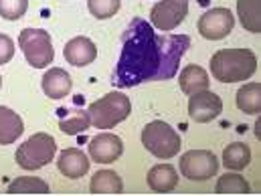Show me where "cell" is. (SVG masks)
Wrapping results in <instances>:
<instances>
[{
    "mask_svg": "<svg viewBox=\"0 0 261 196\" xmlns=\"http://www.w3.org/2000/svg\"><path fill=\"white\" fill-rule=\"evenodd\" d=\"M132 111L130 97H126L120 91H112L103 97H99L97 101H93L87 109L91 124L97 130H112L114 126H118L120 122H124Z\"/></svg>",
    "mask_w": 261,
    "mask_h": 196,
    "instance_id": "obj_3",
    "label": "cell"
},
{
    "mask_svg": "<svg viewBox=\"0 0 261 196\" xmlns=\"http://www.w3.org/2000/svg\"><path fill=\"white\" fill-rule=\"evenodd\" d=\"M189 14V0H160L150 10V24L158 31H174Z\"/></svg>",
    "mask_w": 261,
    "mask_h": 196,
    "instance_id": "obj_8",
    "label": "cell"
},
{
    "mask_svg": "<svg viewBox=\"0 0 261 196\" xmlns=\"http://www.w3.org/2000/svg\"><path fill=\"white\" fill-rule=\"evenodd\" d=\"M215 192L217 194H249L251 186L239 174H225V176L219 178V182L215 186Z\"/></svg>",
    "mask_w": 261,
    "mask_h": 196,
    "instance_id": "obj_23",
    "label": "cell"
},
{
    "mask_svg": "<svg viewBox=\"0 0 261 196\" xmlns=\"http://www.w3.org/2000/svg\"><path fill=\"white\" fill-rule=\"evenodd\" d=\"M24 131V124L18 114H14L10 107L0 105V146L14 144Z\"/></svg>",
    "mask_w": 261,
    "mask_h": 196,
    "instance_id": "obj_17",
    "label": "cell"
},
{
    "mask_svg": "<svg viewBox=\"0 0 261 196\" xmlns=\"http://www.w3.org/2000/svg\"><path fill=\"white\" fill-rule=\"evenodd\" d=\"M219 170V160L211 150H191L180 158V172L189 180H208Z\"/></svg>",
    "mask_w": 261,
    "mask_h": 196,
    "instance_id": "obj_7",
    "label": "cell"
},
{
    "mask_svg": "<svg viewBox=\"0 0 261 196\" xmlns=\"http://www.w3.org/2000/svg\"><path fill=\"white\" fill-rule=\"evenodd\" d=\"M142 144L152 156L160 160H170L180 150V135L166 122L156 120L146 124V128L142 130Z\"/></svg>",
    "mask_w": 261,
    "mask_h": 196,
    "instance_id": "obj_5",
    "label": "cell"
},
{
    "mask_svg": "<svg viewBox=\"0 0 261 196\" xmlns=\"http://www.w3.org/2000/svg\"><path fill=\"white\" fill-rule=\"evenodd\" d=\"M122 188H124V182L114 170H99L89 184L91 194H120Z\"/></svg>",
    "mask_w": 261,
    "mask_h": 196,
    "instance_id": "obj_19",
    "label": "cell"
},
{
    "mask_svg": "<svg viewBox=\"0 0 261 196\" xmlns=\"http://www.w3.org/2000/svg\"><path fill=\"white\" fill-rule=\"evenodd\" d=\"M57 152V142L53 135L49 133H35L31 135L18 150H16V164L22 170H39L43 166H47Z\"/></svg>",
    "mask_w": 261,
    "mask_h": 196,
    "instance_id": "obj_4",
    "label": "cell"
},
{
    "mask_svg": "<svg viewBox=\"0 0 261 196\" xmlns=\"http://www.w3.org/2000/svg\"><path fill=\"white\" fill-rule=\"evenodd\" d=\"M120 4H122V0H87L89 12L99 20L114 16L120 10Z\"/></svg>",
    "mask_w": 261,
    "mask_h": 196,
    "instance_id": "obj_25",
    "label": "cell"
},
{
    "mask_svg": "<svg viewBox=\"0 0 261 196\" xmlns=\"http://www.w3.org/2000/svg\"><path fill=\"white\" fill-rule=\"evenodd\" d=\"M221 111H223L221 97L217 93L208 91V89L191 95V99H189V114H191V118L195 120L196 124L213 122Z\"/></svg>",
    "mask_w": 261,
    "mask_h": 196,
    "instance_id": "obj_10",
    "label": "cell"
},
{
    "mask_svg": "<svg viewBox=\"0 0 261 196\" xmlns=\"http://www.w3.org/2000/svg\"><path fill=\"white\" fill-rule=\"evenodd\" d=\"M235 26V16L229 8L217 6L206 10L198 20V33L206 41H221L225 39Z\"/></svg>",
    "mask_w": 261,
    "mask_h": 196,
    "instance_id": "obj_9",
    "label": "cell"
},
{
    "mask_svg": "<svg viewBox=\"0 0 261 196\" xmlns=\"http://www.w3.org/2000/svg\"><path fill=\"white\" fill-rule=\"evenodd\" d=\"M71 87H73V81L65 69L53 67L43 75V91L51 99H63L65 95H69Z\"/></svg>",
    "mask_w": 261,
    "mask_h": 196,
    "instance_id": "obj_14",
    "label": "cell"
},
{
    "mask_svg": "<svg viewBox=\"0 0 261 196\" xmlns=\"http://www.w3.org/2000/svg\"><path fill=\"white\" fill-rule=\"evenodd\" d=\"M237 16L247 33H261V0H237Z\"/></svg>",
    "mask_w": 261,
    "mask_h": 196,
    "instance_id": "obj_18",
    "label": "cell"
},
{
    "mask_svg": "<svg viewBox=\"0 0 261 196\" xmlns=\"http://www.w3.org/2000/svg\"><path fill=\"white\" fill-rule=\"evenodd\" d=\"M257 71V57L251 49H221L211 57V73L221 83L247 81Z\"/></svg>",
    "mask_w": 261,
    "mask_h": 196,
    "instance_id": "obj_2",
    "label": "cell"
},
{
    "mask_svg": "<svg viewBox=\"0 0 261 196\" xmlns=\"http://www.w3.org/2000/svg\"><path fill=\"white\" fill-rule=\"evenodd\" d=\"M249 162H251V150L247 144L233 142L223 152V164L229 170H243L249 166Z\"/></svg>",
    "mask_w": 261,
    "mask_h": 196,
    "instance_id": "obj_21",
    "label": "cell"
},
{
    "mask_svg": "<svg viewBox=\"0 0 261 196\" xmlns=\"http://www.w3.org/2000/svg\"><path fill=\"white\" fill-rule=\"evenodd\" d=\"M237 107L243 114L255 116L261 111V83H245L239 91H237Z\"/></svg>",
    "mask_w": 261,
    "mask_h": 196,
    "instance_id": "obj_20",
    "label": "cell"
},
{
    "mask_svg": "<svg viewBox=\"0 0 261 196\" xmlns=\"http://www.w3.org/2000/svg\"><path fill=\"white\" fill-rule=\"evenodd\" d=\"M29 0H0V16L6 20H18L24 16Z\"/></svg>",
    "mask_w": 261,
    "mask_h": 196,
    "instance_id": "obj_26",
    "label": "cell"
},
{
    "mask_svg": "<svg viewBox=\"0 0 261 196\" xmlns=\"http://www.w3.org/2000/svg\"><path fill=\"white\" fill-rule=\"evenodd\" d=\"M6 192L8 194H49V184L41 178L18 176L8 184Z\"/></svg>",
    "mask_w": 261,
    "mask_h": 196,
    "instance_id": "obj_22",
    "label": "cell"
},
{
    "mask_svg": "<svg viewBox=\"0 0 261 196\" xmlns=\"http://www.w3.org/2000/svg\"><path fill=\"white\" fill-rule=\"evenodd\" d=\"M18 45H20L29 65L35 67V69L49 67L53 57H55L51 37L43 29H24L18 35Z\"/></svg>",
    "mask_w": 261,
    "mask_h": 196,
    "instance_id": "obj_6",
    "label": "cell"
},
{
    "mask_svg": "<svg viewBox=\"0 0 261 196\" xmlns=\"http://www.w3.org/2000/svg\"><path fill=\"white\" fill-rule=\"evenodd\" d=\"M124 152V142L116 133H99L89 142V156L97 164H112Z\"/></svg>",
    "mask_w": 261,
    "mask_h": 196,
    "instance_id": "obj_11",
    "label": "cell"
},
{
    "mask_svg": "<svg viewBox=\"0 0 261 196\" xmlns=\"http://www.w3.org/2000/svg\"><path fill=\"white\" fill-rule=\"evenodd\" d=\"M178 184V172L170 164H156L148 172V186L154 192H170Z\"/></svg>",
    "mask_w": 261,
    "mask_h": 196,
    "instance_id": "obj_15",
    "label": "cell"
},
{
    "mask_svg": "<svg viewBox=\"0 0 261 196\" xmlns=\"http://www.w3.org/2000/svg\"><path fill=\"white\" fill-rule=\"evenodd\" d=\"M63 55H65V61L69 65L85 67L91 65L97 59V47L87 37H75L65 45Z\"/></svg>",
    "mask_w": 261,
    "mask_h": 196,
    "instance_id": "obj_12",
    "label": "cell"
},
{
    "mask_svg": "<svg viewBox=\"0 0 261 196\" xmlns=\"http://www.w3.org/2000/svg\"><path fill=\"white\" fill-rule=\"evenodd\" d=\"M14 57V43L10 37L0 33V65H6Z\"/></svg>",
    "mask_w": 261,
    "mask_h": 196,
    "instance_id": "obj_27",
    "label": "cell"
},
{
    "mask_svg": "<svg viewBox=\"0 0 261 196\" xmlns=\"http://www.w3.org/2000/svg\"><path fill=\"white\" fill-rule=\"evenodd\" d=\"M57 168L65 178H81L89 170V158L79 148H67L59 154Z\"/></svg>",
    "mask_w": 261,
    "mask_h": 196,
    "instance_id": "obj_13",
    "label": "cell"
},
{
    "mask_svg": "<svg viewBox=\"0 0 261 196\" xmlns=\"http://www.w3.org/2000/svg\"><path fill=\"white\" fill-rule=\"evenodd\" d=\"M0 87H2V77H0Z\"/></svg>",
    "mask_w": 261,
    "mask_h": 196,
    "instance_id": "obj_28",
    "label": "cell"
},
{
    "mask_svg": "<svg viewBox=\"0 0 261 196\" xmlns=\"http://www.w3.org/2000/svg\"><path fill=\"white\" fill-rule=\"evenodd\" d=\"M189 49V35H158L148 20L136 16L122 35V51L112 83L128 89L148 81L172 79Z\"/></svg>",
    "mask_w": 261,
    "mask_h": 196,
    "instance_id": "obj_1",
    "label": "cell"
},
{
    "mask_svg": "<svg viewBox=\"0 0 261 196\" xmlns=\"http://www.w3.org/2000/svg\"><path fill=\"white\" fill-rule=\"evenodd\" d=\"M178 83H180V89L187 95H195L200 91H206L211 81H208V73L202 67L187 65L178 75Z\"/></svg>",
    "mask_w": 261,
    "mask_h": 196,
    "instance_id": "obj_16",
    "label": "cell"
},
{
    "mask_svg": "<svg viewBox=\"0 0 261 196\" xmlns=\"http://www.w3.org/2000/svg\"><path fill=\"white\" fill-rule=\"evenodd\" d=\"M89 126H91V118H89V114L83 111V109L71 111L65 120L59 122V130L63 131V133H67V135H77V133L87 130Z\"/></svg>",
    "mask_w": 261,
    "mask_h": 196,
    "instance_id": "obj_24",
    "label": "cell"
}]
</instances>
